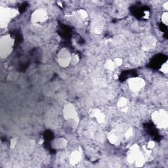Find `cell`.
I'll use <instances>...</instances> for the list:
<instances>
[{"instance_id":"6da1fadb","label":"cell","mask_w":168,"mask_h":168,"mask_svg":"<svg viewBox=\"0 0 168 168\" xmlns=\"http://www.w3.org/2000/svg\"><path fill=\"white\" fill-rule=\"evenodd\" d=\"M152 119L156 126L161 129L167 128L168 125V116L166 111L160 110L155 111L152 115Z\"/></svg>"},{"instance_id":"7a4b0ae2","label":"cell","mask_w":168,"mask_h":168,"mask_svg":"<svg viewBox=\"0 0 168 168\" xmlns=\"http://www.w3.org/2000/svg\"><path fill=\"white\" fill-rule=\"evenodd\" d=\"M14 41L9 35H5L1 39V55L2 57L8 56L12 51Z\"/></svg>"},{"instance_id":"3957f363","label":"cell","mask_w":168,"mask_h":168,"mask_svg":"<svg viewBox=\"0 0 168 168\" xmlns=\"http://www.w3.org/2000/svg\"><path fill=\"white\" fill-rule=\"evenodd\" d=\"M16 15V11L15 9H5L4 10L1 11V24L2 27L5 26L9 22V20L11 19L13 16Z\"/></svg>"},{"instance_id":"277c9868","label":"cell","mask_w":168,"mask_h":168,"mask_svg":"<svg viewBox=\"0 0 168 168\" xmlns=\"http://www.w3.org/2000/svg\"><path fill=\"white\" fill-rule=\"evenodd\" d=\"M71 60V56L69 52L67 49H63L58 55V62L59 65L63 67H66L69 65Z\"/></svg>"},{"instance_id":"5b68a950","label":"cell","mask_w":168,"mask_h":168,"mask_svg":"<svg viewBox=\"0 0 168 168\" xmlns=\"http://www.w3.org/2000/svg\"><path fill=\"white\" fill-rule=\"evenodd\" d=\"M145 81L140 78H135L129 80L130 88L133 91H139L145 86Z\"/></svg>"},{"instance_id":"8992f818","label":"cell","mask_w":168,"mask_h":168,"mask_svg":"<svg viewBox=\"0 0 168 168\" xmlns=\"http://www.w3.org/2000/svg\"><path fill=\"white\" fill-rule=\"evenodd\" d=\"M47 18V15L46 11L43 10H37L32 15V19L34 22H41L46 21Z\"/></svg>"},{"instance_id":"52a82bcc","label":"cell","mask_w":168,"mask_h":168,"mask_svg":"<svg viewBox=\"0 0 168 168\" xmlns=\"http://www.w3.org/2000/svg\"><path fill=\"white\" fill-rule=\"evenodd\" d=\"M64 115H65L66 119L67 120L75 119L76 118L74 108L73 107L72 105H67L65 106V108H64Z\"/></svg>"},{"instance_id":"ba28073f","label":"cell","mask_w":168,"mask_h":168,"mask_svg":"<svg viewBox=\"0 0 168 168\" xmlns=\"http://www.w3.org/2000/svg\"><path fill=\"white\" fill-rule=\"evenodd\" d=\"M139 152L140 151H139L138 146L134 145L131 148L128 154V156H127V160H128L130 164H133V162H135Z\"/></svg>"},{"instance_id":"9c48e42d","label":"cell","mask_w":168,"mask_h":168,"mask_svg":"<svg viewBox=\"0 0 168 168\" xmlns=\"http://www.w3.org/2000/svg\"><path fill=\"white\" fill-rule=\"evenodd\" d=\"M81 160V154L78 151H74L72 153L70 158V162L72 164H76Z\"/></svg>"},{"instance_id":"30bf717a","label":"cell","mask_w":168,"mask_h":168,"mask_svg":"<svg viewBox=\"0 0 168 168\" xmlns=\"http://www.w3.org/2000/svg\"><path fill=\"white\" fill-rule=\"evenodd\" d=\"M135 162L136 165L137 167L143 166L144 163H145V157H144L143 153L139 152V153L138 154V155H137V156L136 158L135 161Z\"/></svg>"},{"instance_id":"8fae6325","label":"cell","mask_w":168,"mask_h":168,"mask_svg":"<svg viewBox=\"0 0 168 168\" xmlns=\"http://www.w3.org/2000/svg\"><path fill=\"white\" fill-rule=\"evenodd\" d=\"M94 117L97 120V121L100 123H102L105 120V116L103 113H102L100 110H95L93 112Z\"/></svg>"},{"instance_id":"7c38bea8","label":"cell","mask_w":168,"mask_h":168,"mask_svg":"<svg viewBox=\"0 0 168 168\" xmlns=\"http://www.w3.org/2000/svg\"><path fill=\"white\" fill-rule=\"evenodd\" d=\"M108 137L109 141L113 144H118L119 143V138H118V137L115 133H110Z\"/></svg>"},{"instance_id":"4fadbf2b","label":"cell","mask_w":168,"mask_h":168,"mask_svg":"<svg viewBox=\"0 0 168 168\" xmlns=\"http://www.w3.org/2000/svg\"><path fill=\"white\" fill-rule=\"evenodd\" d=\"M105 67L108 70H114L115 69V68L116 67V66L115 63H114V61H108V62H106V65H105Z\"/></svg>"},{"instance_id":"5bb4252c","label":"cell","mask_w":168,"mask_h":168,"mask_svg":"<svg viewBox=\"0 0 168 168\" xmlns=\"http://www.w3.org/2000/svg\"><path fill=\"white\" fill-rule=\"evenodd\" d=\"M127 101L125 98H121L118 101V106H121V107H125L127 105Z\"/></svg>"},{"instance_id":"9a60e30c","label":"cell","mask_w":168,"mask_h":168,"mask_svg":"<svg viewBox=\"0 0 168 168\" xmlns=\"http://www.w3.org/2000/svg\"><path fill=\"white\" fill-rule=\"evenodd\" d=\"M162 22H163V23H164L165 25L167 24V12H165V13L163 14Z\"/></svg>"},{"instance_id":"2e32d148","label":"cell","mask_w":168,"mask_h":168,"mask_svg":"<svg viewBox=\"0 0 168 168\" xmlns=\"http://www.w3.org/2000/svg\"><path fill=\"white\" fill-rule=\"evenodd\" d=\"M114 63H115V65H116V66H120L122 65V59H121L120 58H115L114 59Z\"/></svg>"},{"instance_id":"e0dca14e","label":"cell","mask_w":168,"mask_h":168,"mask_svg":"<svg viewBox=\"0 0 168 168\" xmlns=\"http://www.w3.org/2000/svg\"><path fill=\"white\" fill-rule=\"evenodd\" d=\"M162 71L164 73H165V74H166V73L167 72V63H165L164 65L162 66Z\"/></svg>"},{"instance_id":"ac0fdd59","label":"cell","mask_w":168,"mask_h":168,"mask_svg":"<svg viewBox=\"0 0 168 168\" xmlns=\"http://www.w3.org/2000/svg\"><path fill=\"white\" fill-rule=\"evenodd\" d=\"M154 146H155L154 142H153V141L148 142V145H147V147L148 148H153L154 147Z\"/></svg>"},{"instance_id":"d6986e66","label":"cell","mask_w":168,"mask_h":168,"mask_svg":"<svg viewBox=\"0 0 168 168\" xmlns=\"http://www.w3.org/2000/svg\"><path fill=\"white\" fill-rule=\"evenodd\" d=\"M131 135H132V130L131 129H129L128 131L126 132V133H125V137H126L127 138H129Z\"/></svg>"}]
</instances>
